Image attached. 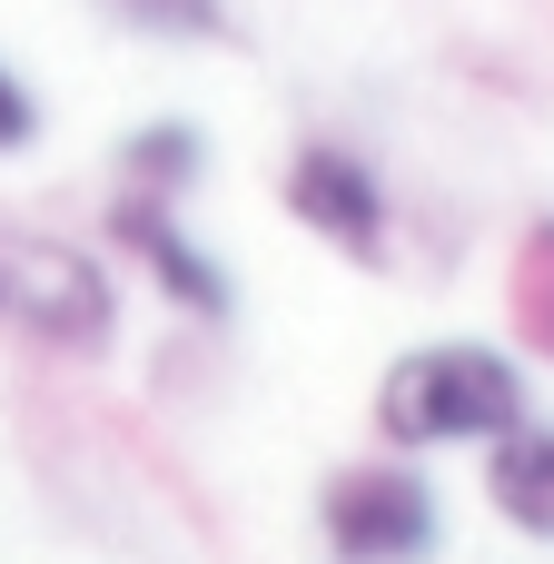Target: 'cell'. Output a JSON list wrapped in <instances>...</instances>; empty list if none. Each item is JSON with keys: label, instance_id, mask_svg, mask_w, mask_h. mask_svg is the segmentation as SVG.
Wrapping results in <instances>:
<instances>
[{"label": "cell", "instance_id": "obj_3", "mask_svg": "<svg viewBox=\"0 0 554 564\" xmlns=\"http://www.w3.org/2000/svg\"><path fill=\"white\" fill-rule=\"evenodd\" d=\"M317 545L327 564H436L446 555V496L416 456H357L317 486Z\"/></svg>", "mask_w": 554, "mask_h": 564}, {"label": "cell", "instance_id": "obj_1", "mask_svg": "<svg viewBox=\"0 0 554 564\" xmlns=\"http://www.w3.org/2000/svg\"><path fill=\"white\" fill-rule=\"evenodd\" d=\"M367 416H377V446H397V456L486 446V436H506L525 416V367L506 347H486V337H426L377 377Z\"/></svg>", "mask_w": 554, "mask_h": 564}, {"label": "cell", "instance_id": "obj_8", "mask_svg": "<svg viewBox=\"0 0 554 564\" xmlns=\"http://www.w3.org/2000/svg\"><path fill=\"white\" fill-rule=\"evenodd\" d=\"M506 307H515V347L554 367V218H525L515 268H506Z\"/></svg>", "mask_w": 554, "mask_h": 564}, {"label": "cell", "instance_id": "obj_10", "mask_svg": "<svg viewBox=\"0 0 554 564\" xmlns=\"http://www.w3.org/2000/svg\"><path fill=\"white\" fill-rule=\"evenodd\" d=\"M30 139H40V99H30V79L0 59V159H20Z\"/></svg>", "mask_w": 554, "mask_h": 564}, {"label": "cell", "instance_id": "obj_6", "mask_svg": "<svg viewBox=\"0 0 554 564\" xmlns=\"http://www.w3.org/2000/svg\"><path fill=\"white\" fill-rule=\"evenodd\" d=\"M486 506L525 545H554V416L525 406L506 436H486Z\"/></svg>", "mask_w": 554, "mask_h": 564}, {"label": "cell", "instance_id": "obj_4", "mask_svg": "<svg viewBox=\"0 0 554 564\" xmlns=\"http://www.w3.org/2000/svg\"><path fill=\"white\" fill-rule=\"evenodd\" d=\"M278 208L317 248H337L347 268H387L397 258V198H387V169L357 139H297L287 169H278Z\"/></svg>", "mask_w": 554, "mask_h": 564}, {"label": "cell", "instance_id": "obj_7", "mask_svg": "<svg viewBox=\"0 0 554 564\" xmlns=\"http://www.w3.org/2000/svg\"><path fill=\"white\" fill-rule=\"evenodd\" d=\"M208 178V139L188 119H149L119 139V188H159V198H188Z\"/></svg>", "mask_w": 554, "mask_h": 564}, {"label": "cell", "instance_id": "obj_5", "mask_svg": "<svg viewBox=\"0 0 554 564\" xmlns=\"http://www.w3.org/2000/svg\"><path fill=\"white\" fill-rule=\"evenodd\" d=\"M109 248L139 258V278H149L188 327H228V317H238V278L188 238L178 198H159V188H119V198H109Z\"/></svg>", "mask_w": 554, "mask_h": 564}, {"label": "cell", "instance_id": "obj_9", "mask_svg": "<svg viewBox=\"0 0 554 564\" xmlns=\"http://www.w3.org/2000/svg\"><path fill=\"white\" fill-rule=\"evenodd\" d=\"M119 30H139V40H159V50H218V40H238V10L228 0H99Z\"/></svg>", "mask_w": 554, "mask_h": 564}, {"label": "cell", "instance_id": "obj_2", "mask_svg": "<svg viewBox=\"0 0 554 564\" xmlns=\"http://www.w3.org/2000/svg\"><path fill=\"white\" fill-rule=\"evenodd\" d=\"M0 337L59 367H99L119 347V278L99 248L50 238V228H10L0 218Z\"/></svg>", "mask_w": 554, "mask_h": 564}]
</instances>
